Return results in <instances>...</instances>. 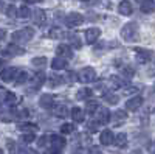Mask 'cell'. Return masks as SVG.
Masks as SVG:
<instances>
[{
    "label": "cell",
    "instance_id": "603a6c76",
    "mask_svg": "<svg viewBox=\"0 0 155 154\" xmlns=\"http://www.w3.org/2000/svg\"><path fill=\"white\" fill-rule=\"evenodd\" d=\"M92 95H93L92 89L84 87V89H79V91H78V94H76V98L79 100V101H82V100H88V98L92 97Z\"/></svg>",
    "mask_w": 155,
    "mask_h": 154
},
{
    "label": "cell",
    "instance_id": "484cf974",
    "mask_svg": "<svg viewBox=\"0 0 155 154\" xmlns=\"http://www.w3.org/2000/svg\"><path fill=\"white\" fill-rule=\"evenodd\" d=\"M85 109L88 114H95L98 109H99V103L96 100H88L87 101V104H85Z\"/></svg>",
    "mask_w": 155,
    "mask_h": 154
},
{
    "label": "cell",
    "instance_id": "f1b7e54d",
    "mask_svg": "<svg viewBox=\"0 0 155 154\" xmlns=\"http://www.w3.org/2000/svg\"><path fill=\"white\" fill-rule=\"evenodd\" d=\"M104 100L109 103V104H116V103H118L120 101V97L118 95H115V94H110V92H106L104 94Z\"/></svg>",
    "mask_w": 155,
    "mask_h": 154
},
{
    "label": "cell",
    "instance_id": "7dc6e473",
    "mask_svg": "<svg viewBox=\"0 0 155 154\" xmlns=\"http://www.w3.org/2000/svg\"><path fill=\"white\" fill-rule=\"evenodd\" d=\"M5 34H6V33H5V30H2V28H0V41H2L3 37H5Z\"/></svg>",
    "mask_w": 155,
    "mask_h": 154
},
{
    "label": "cell",
    "instance_id": "5b68a950",
    "mask_svg": "<svg viewBox=\"0 0 155 154\" xmlns=\"http://www.w3.org/2000/svg\"><path fill=\"white\" fill-rule=\"evenodd\" d=\"M50 143H51V149L61 152V151L64 149V146H65V139H64L62 135L54 134V135L50 137Z\"/></svg>",
    "mask_w": 155,
    "mask_h": 154
},
{
    "label": "cell",
    "instance_id": "d6a6232c",
    "mask_svg": "<svg viewBox=\"0 0 155 154\" xmlns=\"http://www.w3.org/2000/svg\"><path fill=\"white\" fill-rule=\"evenodd\" d=\"M31 64H33L34 67H42V66H45V64H47V58H45V56H37V58H33Z\"/></svg>",
    "mask_w": 155,
    "mask_h": 154
},
{
    "label": "cell",
    "instance_id": "74e56055",
    "mask_svg": "<svg viewBox=\"0 0 155 154\" xmlns=\"http://www.w3.org/2000/svg\"><path fill=\"white\" fill-rule=\"evenodd\" d=\"M121 73H123V75L126 76V78H132V76L135 75V70H134L132 67H124Z\"/></svg>",
    "mask_w": 155,
    "mask_h": 154
},
{
    "label": "cell",
    "instance_id": "816d5d0a",
    "mask_svg": "<svg viewBox=\"0 0 155 154\" xmlns=\"http://www.w3.org/2000/svg\"><path fill=\"white\" fill-rule=\"evenodd\" d=\"M84 2H87V0H84Z\"/></svg>",
    "mask_w": 155,
    "mask_h": 154
},
{
    "label": "cell",
    "instance_id": "4fadbf2b",
    "mask_svg": "<svg viewBox=\"0 0 155 154\" xmlns=\"http://www.w3.org/2000/svg\"><path fill=\"white\" fill-rule=\"evenodd\" d=\"M113 137H115V134H113L110 129H104V131L101 132V135H99V142H101L102 145L109 146V145L113 143Z\"/></svg>",
    "mask_w": 155,
    "mask_h": 154
},
{
    "label": "cell",
    "instance_id": "60d3db41",
    "mask_svg": "<svg viewBox=\"0 0 155 154\" xmlns=\"http://www.w3.org/2000/svg\"><path fill=\"white\" fill-rule=\"evenodd\" d=\"M48 142H50V137H47V135H42L41 139L37 140V145H39V146H45Z\"/></svg>",
    "mask_w": 155,
    "mask_h": 154
},
{
    "label": "cell",
    "instance_id": "52a82bcc",
    "mask_svg": "<svg viewBox=\"0 0 155 154\" xmlns=\"http://www.w3.org/2000/svg\"><path fill=\"white\" fill-rule=\"evenodd\" d=\"M17 67H6V69H3L2 72H0V76H2V80L5 81V83H9V81H14V78H16V73H17Z\"/></svg>",
    "mask_w": 155,
    "mask_h": 154
},
{
    "label": "cell",
    "instance_id": "f907efd6",
    "mask_svg": "<svg viewBox=\"0 0 155 154\" xmlns=\"http://www.w3.org/2000/svg\"><path fill=\"white\" fill-rule=\"evenodd\" d=\"M0 154H3V151H2V149H0Z\"/></svg>",
    "mask_w": 155,
    "mask_h": 154
},
{
    "label": "cell",
    "instance_id": "f35d334b",
    "mask_svg": "<svg viewBox=\"0 0 155 154\" xmlns=\"http://www.w3.org/2000/svg\"><path fill=\"white\" fill-rule=\"evenodd\" d=\"M110 81H112V83H115V84H113L115 87H124V86H126V83H124L123 80H120L118 76H112Z\"/></svg>",
    "mask_w": 155,
    "mask_h": 154
},
{
    "label": "cell",
    "instance_id": "ac0fdd59",
    "mask_svg": "<svg viewBox=\"0 0 155 154\" xmlns=\"http://www.w3.org/2000/svg\"><path fill=\"white\" fill-rule=\"evenodd\" d=\"M68 67V62H67V59H62V58H56V59H53V62H51V69L53 70H65Z\"/></svg>",
    "mask_w": 155,
    "mask_h": 154
},
{
    "label": "cell",
    "instance_id": "83f0119b",
    "mask_svg": "<svg viewBox=\"0 0 155 154\" xmlns=\"http://www.w3.org/2000/svg\"><path fill=\"white\" fill-rule=\"evenodd\" d=\"M67 37H68V41H70L71 47H74V48H81V39L78 37L76 33H70Z\"/></svg>",
    "mask_w": 155,
    "mask_h": 154
},
{
    "label": "cell",
    "instance_id": "ba28073f",
    "mask_svg": "<svg viewBox=\"0 0 155 154\" xmlns=\"http://www.w3.org/2000/svg\"><path fill=\"white\" fill-rule=\"evenodd\" d=\"M85 42L87 44H95L96 41H98V37L101 36V30L99 28H88L87 31H85Z\"/></svg>",
    "mask_w": 155,
    "mask_h": 154
},
{
    "label": "cell",
    "instance_id": "1f68e13d",
    "mask_svg": "<svg viewBox=\"0 0 155 154\" xmlns=\"http://www.w3.org/2000/svg\"><path fill=\"white\" fill-rule=\"evenodd\" d=\"M30 14H31V11H30V8H28V6H20V8L17 9V16H19V17H22V19L30 17Z\"/></svg>",
    "mask_w": 155,
    "mask_h": 154
},
{
    "label": "cell",
    "instance_id": "277c9868",
    "mask_svg": "<svg viewBox=\"0 0 155 154\" xmlns=\"http://www.w3.org/2000/svg\"><path fill=\"white\" fill-rule=\"evenodd\" d=\"M84 22V16L79 14V12H70V14H67L65 17V23L67 27H79V25Z\"/></svg>",
    "mask_w": 155,
    "mask_h": 154
},
{
    "label": "cell",
    "instance_id": "f546056e",
    "mask_svg": "<svg viewBox=\"0 0 155 154\" xmlns=\"http://www.w3.org/2000/svg\"><path fill=\"white\" fill-rule=\"evenodd\" d=\"M5 101H6V104L12 106V104H16V103L19 101V98H17V95H16V94H12V92H6V94H5Z\"/></svg>",
    "mask_w": 155,
    "mask_h": 154
},
{
    "label": "cell",
    "instance_id": "681fc988",
    "mask_svg": "<svg viewBox=\"0 0 155 154\" xmlns=\"http://www.w3.org/2000/svg\"><path fill=\"white\" fill-rule=\"evenodd\" d=\"M137 2H144V0H137Z\"/></svg>",
    "mask_w": 155,
    "mask_h": 154
},
{
    "label": "cell",
    "instance_id": "e575fe53",
    "mask_svg": "<svg viewBox=\"0 0 155 154\" xmlns=\"http://www.w3.org/2000/svg\"><path fill=\"white\" fill-rule=\"evenodd\" d=\"M74 131V126L71 123H64L61 126V134H71Z\"/></svg>",
    "mask_w": 155,
    "mask_h": 154
},
{
    "label": "cell",
    "instance_id": "cb8c5ba5",
    "mask_svg": "<svg viewBox=\"0 0 155 154\" xmlns=\"http://www.w3.org/2000/svg\"><path fill=\"white\" fill-rule=\"evenodd\" d=\"M113 143L118 146V148H124V146L127 145V135H126L124 132L118 134L116 137H113Z\"/></svg>",
    "mask_w": 155,
    "mask_h": 154
},
{
    "label": "cell",
    "instance_id": "ab89813d",
    "mask_svg": "<svg viewBox=\"0 0 155 154\" xmlns=\"http://www.w3.org/2000/svg\"><path fill=\"white\" fill-rule=\"evenodd\" d=\"M14 117H16V118H25V117H28V111H27V109L17 111V112L14 114Z\"/></svg>",
    "mask_w": 155,
    "mask_h": 154
},
{
    "label": "cell",
    "instance_id": "ee69618b",
    "mask_svg": "<svg viewBox=\"0 0 155 154\" xmlns=\"http://www.w3.org/2000/svg\"><path fill=\"white\" fill-rule=\"evenodd\" d=\"M20 154H34L31 149H27V148H22L20 149Z\"/></svg>",
    "mask_w": 155,
    "mask_h": 154
},
{
    "label": "cell",
    "instance_id": "8992f818",
    "mask_svg": "<svg viewBox=\"0 0 155 154\" xmlns=\"http://www.w3.org/2000/svg\"><path fill=\"white\" fill-rule=\"evenodd\" d=\"M135 55H137V61L141 64H146L152 59V51L146 50V48H137L135 50Z\"/></svg>",
    "mask_w": 155,
    "mask_h": 154
},
{
    "label": "cell",
    "instance_id": "d590c367",
    "mask_svg": "<svg viewBox=\"0 0 155 154\" xmlns=\"http://www.w3.org/2000/svg\"><path fill=\"white\" fill-rule=\"evenodd\" d=\"M48 36L51 37V39H58L59 36H62V30L59 28V27H53L50 30V33H48Z\"/></svg>",
    "mask_w": 155,
    "mask_h": 154
},
{
    "label": "cell",
    "instance_id": "8d00e7d4",
    "mask_svg": "<svg viewBox=\"0 0 155 154\" xmlns=\"http://www.w3.org/2000/svg\"><path fill=\"white\" fill-rule=\"evenodd\" d=\"M34 139H36V134L34 132H25L23 135H22V140L25 143H31V142H34Z\"/></svg>",
    "mask_w": 155,
    "mask_h": 154
},
{
    "label": "cell",
    "instance_id": "7bdbcfd3",
    "mask_svg": "<svg viewBox=\"0 0 155 154\" xmlns=\"http://www.w3.org/2000/svg\"><path fill=\"white\" fill-rule=\"evenodd\" d=\"M135 92H138V87H129L124 91V94H135Z\"/></svg>",
    "mask_w": 155,
    "mask_h": 154
},
{
    "label": "cell",
    "instance_id": "f6af8a7d",
    "mask_svg": "<svg viewBox=\"0 0 155 154\" xmlns=\"http://www.w3.org/2000/svg\"><path fill=\"white\" fill-rule=\"evenodd\" d=\"M88 154H102V152H101V151H99L98 148H92V149H90V152H88Z\"/></svg>",
    "mask_w": 155,
    "mask_h": 154
},
{
    "label": "cell",
    "instance_id": "7a4b0ae2",
    "mask_svg": "<svg viewBox=\"0 0 155 154\" xmlns=\"http://www.w3.org/2000/svg\"><path fill=\"white\" fill-rule=\"evenodd\" d=\"M138 34H140V28H138L137 22H129V23H126L124 27L121 28V36H123V39L127 41V42L137 41L140 37Z\"/></svg>",
    "mask_w": 155,
    "mask_h": 154
},
{
    "label": "cell",
    "instance_id": "9a60e30c",
    "mask_svg": "<svg viewBox=\"0 0 155 154\" xmlns=\"http://www.w3.org/2000/svg\"><path fill=\"white\" fill-rule=\"evenodd\" d=\"M143 101L144 100L141 97H134V98H130L126 103V109H129V111H138L141 108V104H143Z\"/></svg>",
    "mask_w": 155,
    "mask_h": 154
},
{
    "label": "cell",
    "instance_id": "7402d4cb",
    "mask_svg": "<svg viewBox=\"0 0 155 154\" xmlns=\"http://www.w3.org/2000/svg\"><path fill=\"white\" fill-rule=\"evenodd\" d=\"M126 118H127V112L126 111H116L115 114H113V123L118 126V125H121V123H124L126 121Z\"/></svg>",
    "mask_w": 155,
    "mask_h": 154
},
{
    "label": "cell",
    "instance_id": "4316f807",
    "mask_svg": "<svg viewBox=\"0 0 155 154\" xmlns=\"http://www.w3.org/2000/svg\"><path fill=\"white\" fill-rule=\"evenodd\" d=\"M155 8V3H153V0H144L143 5H141V11L144 12V14H149V12H152Z\"/></svg>",
    "mask_w": 155,
    "mask_h": 154
},
{
    "label": "cell",
    "instance_id": "7c38bea8",
    "mask_svg": "<svg viewBox=\"0 0 155 154\" xmlns=\"http://www.w3.org/2000/svg\"><path fill=\"white\" fill-rule=\"evenodd\" d=\"M70 115H71V118H73L74 121H78V123H82V121L85 120V112H84V109L78 108V106L71 108Z\"/></svg>",
    "mask_w": 155,
    "mask_h": 154
},
{
    "label": "cell",
    "instance_id": "8fae6325",
    "mask_svg": "<svg viewBox=\"0 0 155 154\" xmlns=\"http://www.w3.org/2000/svg\"><path fill=\"white\" fill-rule=\"evenodd\" d=\"M23 53H25V50L22 47H17L16 44H11L3 50V55H6V56H19V55H23Z\"/></svg>",
    "mask_w": 155,
    "mask_h": 154
},
{
    "label": "cell",
    "instance_id": "9c48e42d",
    "mask_svg": "<svg viewBox=\"0 0 155 154\" xmlns=\"http://www.w3.org/2000/svg\"><path fill=\"white\" fill-rule=\"evenodd\" d=\"M56 53H58V56L62 58V59H70V58H73V50H71V47H68V45H65V44L58 45Z\"/></svg>",
    "mask_w": 155,
    "mask_h": 154
},
{
    "label": "cell",
    "instance_id": "3957f363",
    "mask_svg": "<svg viewBox=\"0 0 155 154\" xmlns=\"http://www.w3.org/2000/svg\"><path fill=\"white\" fill-rule=\"evenodd\" d=\"M78 80L82 83H92L96 80V72L93 67H84L79 73H78Z\"/></svg>",
    "mask_w": 155,
    "mask_h": 154
},
{
    "label": "cell",
    "instance_id": "6da1fadb",
    "mask_svg": "<svg viewBox=\"0 0 155 154\" xmlns=\"http://www.w3.org/2000/svg\"><path fill=\"white\" fill-rule=\"evenodd\" d=\"M34 36V30L31 27H27V28H22V30H17L11 34V41L17 44V45H22V44H27L33 39Z\"/></svg>",
    "mask_w": 155,
    "mask_h": 154
},
{
    "label": "cell",
    "instance_id": "b9f144b4",
    "mask_svg": "<svg viewBox=\"0 0 155 154\" xmlns=\"http://www.w3.org/2000/svg\"><path fill=\"white\" fill-rule=\"evenodd\" d=\"M88 128H90V131H98L99 123H98L96 120H93V121H90V123H88Z\"/></svg>",
    "mask_w": 155,
    "mask_h": 154
},
{
    "label": "cell",
    "instance_id": "d6986e66",
    "mask_svg": "<svg viewBox=\"0 0 155 154\" xmlns=\"http://www.w3.org/2000/svg\"><path fill=\"white\" fill-rule=\"evenodd\" d=\"M28 72L27 70H17V73H16V78H14V83L17 84V86H22V84H25L28 81Z\"/></svg>",
    "mask_w": 155,
    "mask_h": 154
},
{
    "label": "cell",
    "instance_id": "e0dca14e",
    "mask_svg": "<svg viewBox=\"0 0 155 154\" xmlns=\"http://www.w3.org/2000/svg\"><path fill=\"white\" fill-rule=\"evenodd\" d=\"M118 11H120V14H123V16H130L132 11H134L132 3L129 2V0H123V2L118 5Z\"/></svg>",
    "mask_w": 155,
    "mask_h": 154
},
{
    "label": "cell",
    "instance_id": "836d02e7",
    "mask_svg": "<svg viewBox=\"0 0 155 154\" xmlns=\"http://www.w3.org/2000/svg\"><path fill=\"white\" fill-rule=\"evenodd\" d=\"M5 14H6L8 17H11V19H14V17L17 16V8H16L14 5H8L6 9H5Z\"/></svg>",
    "mask_w": 155,
    "mask_h": 154
},
{
    "label": "cell",
    "instance_id": "44dd1931",
    "mask_svg": "<svg viewBox=\"0 0 155 154\" xmlns=\"http://www.w3.org/2000/svg\"><path fill=\"white\" fill-rule=\"evenodd\" d=\"M19 129L22 132H36L39 129V126L36 123H30V121H25V123H20L19 125Z\"/></svg>",
    "mask_w": 155,
    "mask_h": 154
},
{
    "label": "cell",
    "instance_id": "bcb514c9",
    "mask_svg": "<svg viewBox=\"0 0 155 154\" xmlns=\"http://www.w3.org/2000/svg\"><path fill=\"white\" fill-rule=\"evenodd\" d=\"M27 3H41V2H44V0H25Z\"/></svg>",
    "mask_w": 155,
    "mask_h": 154
},
{
    "label": "cell",
    "instance_id": "5bb4252c",
    "mask_svg": "<svg viewBox=\"0 0 155 154\" xmlns=\"http://www.w3.org/2000/svg\"><path fill=\"white\" fill-rule=\"evenodd\" d=\"M39 104H41V108H44V109H51V108H53V104H54L53 95H50V94L42 95L41 98H39Z\"/></svg>",
    "mask_w": 155,
    "mask_h": 154
},
{
    "label": "cell",
    "instance_id": "4dcf8cb0",
    "mask_svg": "<svg viewBox=\"0 0 155 154\" xmlns=\"http://www.w3.org/2000/svg\"><path fill=\"white\" fill-rule=\"evenodd\" d=\"M62 83H64V80L61 78V76L54 75V76H51V78H50V81H48V86H50V87H58V86H61Z\"/></svg>",
    "mask_w": 155,
    "mask_h": 154
},
{
    "label": "cell",
    "instance_id": "ffe728a7",
    "mask_svg": "<svg viewBox=\"0 0 155 154\" xmlns=\"http://www.w3.org/2000/svg\"><path fill=\"white\" fill-rule=\"evenodd\" d=\"M51 111H53V114L56 117H61V118H64L68 114V109H67L65 104H53V109Z\"/></svg>",
    "mask_w": 155,
    "mask_h": 154
},
{
    "label": "cell",
    "instance_id": "2e32d148",
    "mask_svg": "<svg viewBox=\"0 0 155 154\" xmlns=\"http://www.w3.org/2000/svg\"><path fill=\"white\" fill-rule=\"evenodd\" d=\"M109 120H110V112H109V109L99 108V109H98V114H96V121H98L99 125H106V123H109Z\"/></svg>",
    "mask_w": 155,
    "mask_h": 154
},
{
    "label": "cell",
    "instance_id": "30bf717a",
    "mask_svg": "<svg viewBox=\"0 0 155 154\" xmlns=\"http://www.w3.org/2000/svg\"><path fill=\"white\" fill-rule=\"evenodd\" d=\"M30 16L33 17V22L36 27H42L44 25V22H45V11L44 9H34V11H31Z\"/></svg>",
    "mask_w": 155,
    "mask_h": 154
},
{
    "label": "cell",
    "instance_id": "d4e9b609",
    "mask_svg": "<svg viewBox=\"0 0 155 154\" xmlns=\"http://www.w3.org/2000/svg\"><path fill=\"white\" fill-rule=\"evenodd\" d=\"M45 80H47V75L44 72H37L33 76V84H36V87H41L45 83Z\"/></svg>",
    "mask_w": 155,
    "mask_h": 154
},
{
    "label": "cell",
    "instance_id": "c3c4849f",
    "mask_svg": "<svg viewBox=\"0 0 155 154\" xmlns=\"http://www.w3.org/2000/svg\"><path fill=\"white\" fill-rule=\"evenodd\" d=\"M73 154H82L81 151H76V152H73Z\"/></svg>",
    "mask_w": 155,
    "mask_h": 154
}]
</instances>
